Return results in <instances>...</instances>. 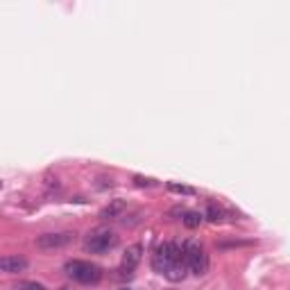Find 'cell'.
Instances as JSON below:
<instances>
[{
    "instance_id": "8",
    "label": "cell",
    "mask_w": 290,
    "mask_h": 290,
    "mask_svg": "<svg viewBox=\"0 0 290 290\" xmlns=\"http://www.w3.org/2000/svg\"><path fill=\"white\" fill-rule=\"evenodd\" d=\"M125 206H127V204L122 202V199H113L107 208H102V213H100V215H102V218H118L122 211H125Z\"/></svg>"
},
{
    "instance_id": "12",
    "label": "cell",
    "mask_w": 290,
    "mask_h": 290,
    "mask_svg": "<svg viewBox=\"0 0 290 290\" xmlns=\"http://www.w3.org/2000/svg\"><path fill=\"white\" fill-rule=\"evenodd\" d=\"M16 290H45V285L36 283V281H18Z\"/></svg>"
},
{
    "instance_id": "1",
    "label": "cell",
    "mask_w": 290,
    "mask_h": 290,
    "mask_svg": "<svg viewBox=\"0 0 290 290\" xmlns=\"http://www.w3.org/2000/svg\"><path fill=\"white\" fill-rule=\"evenodd\" d=\"M152 267L154 272H159L161 276H166L168 281H184L188 274V265H186L184 252H181L179 243L166 240L161 243L152 254Z\"/></svg>"
},
{
    "instance_id": "5",
    "label": "cell",
    "mask_w": 290,
    "mask_h": 290,
    "mask_svg": "<svg viewBox=\"0 0 290 290\" xmlns=\"http://www.w3.org/2000/svg\"><path fill=\"white\" fill-rule=\"evenodd\" d=\"M70 243H75V234L72 231H61V234H41L36 236L34 245L39 249H61V247H68Z\"/></svg>"
},
{
    "instance_id": "6",
    "label": "cell",
    "mask_w": 290,
    "mask_h": 290,
    "mask_svg": "<svg viewBox=\"0 0 290 290\" xmlns=\"http://www.w3.org/2000/svg\"><path fill=\"white\" fill-rule=\"evenodd\" d=\"M27 258L23 256H14V254H0V272L7 274H18V272L27 270Z\"/></svg>"
},
{
    "instance_id": "9",
    "label": "cell",
    "mask_w": 290,
    "mask_h": 290,
    "mask_svg": "<svg viewBox=\"0 0 290 290\" xmlns=\"http://www.w3.org/2000/svg\"><path fill=\"white\" fill-rule=\"evenodd\" d=\"M204 218H206L208 222H222L225 220V208L222 206H218V204H208L206 206V213H204Z\"/></svg>"
},
{
    "instance_id": "10",
    "label": "cell",
    "mask_w": 290,
    "mask_h": 290,
    "mask_svg": "<svg viewBox=\"0 0 290 290\" xmlns=\"http://www.w3.org/2000/svg\"><path fill=\"white\" fill-rule=\"evenodd\" d=\"M202 220H204V215H202V213H197V211H186L184 213V225L188 227V229L199 227V225H202Z\"/></svg>"
},
{
    "instance_id": "4",
    "label": "cell",
    "mask_w": 290,
    "mask_h": 290,
    "mask_svg": "<svg viewBox=\"0 0 290 290\" xmlns=\"http://www.w3.org/2000/svg\"><path fill=\"white\" fill-rule=\"evenodd\" d=\"M118 245V236L116 231H111L109 227H98V229L89 231L84 240V247L89 249L91 254H104L109 249H113Z\"/></svg>"
},
{
    "instance_id": "13",
    "label": "cell",
    "mask_w": 290,
    "mask_h": 290,
    "mask_svg": "<svg viewBox=\"0 0 290 290\" xmlns=\"http://www.w3.org/2000/svg\"><path fill=\"white\" fill-rule=\"evenodd\" d=\"M134 181H136V186H154L157 184V179H148V177H140V175H136Z\"/></svg>"
},
{
    "instance_id": "11",
    "label": "cell",
    "mask_w": 290,
    "mask_h": 290,
    "mask_svg": "<svg viewBox=\"0 0 290 290\" xmlns=\"http://www.w3.org/2000/svg\"><path fill=\"white\" fill-rule=\"evenodd\" d=\"M168 190H172V193H179V195H195L193 186H184V184H177V181H170V184H168Z\"/></svg>"
},
{
    "instance_id": "7",
    "label": "cell",
    "mask_w": 290,
    "mask_h": 290,
    "mask_svg": "<svg viewBox=\"0 0 290 290\" xmlns=\"http://www.w3.org/2000/svg\"><path fill=\"white\" fill-rule=\"evenodd\" d=\"M140 258H143V245L134 243L131 247H127L125 256H122V267L127 270V274H131V270H134V267L140 263Z\"/></svg>"
},
{
    "instance_id": "14",
    "label": "cell",
    "mask_w": 290,
    "mask_h": 290,
    "mask_svg": "<svg viewBox=\"0 0 290 290\" xmlns=\"http://www.w3.org/2000/svg\"><path fill=\"white\" fill-rule=\"evenodd\" d=\"M122 290H129V288H122Z\"/></svg>"
},
{
    "instance_id": "2",
    "label": "cell",
    "mask_w": 290,
    "mask_h": 290,
    "mask_svg": "<svg viewBox=\"0 0 290 290\" xmlns=\"http://www.w3.org/2000/svg\"><path fill=\"white\" fill-rule=\"evenodd\" d=\"M181 252H184L188 272H193V274H197V276L206 274V270H208V256H206V252H204L202 243H197V240H186V243L181 245Z\"/></svg>"
},
{
    "instance_id": "3",
    "label": "cell",
    "mask_w": 290,
    "mask_h": 290,
    "mask_svg": "<svg viewBox=\"0 0 290 290\" xmlns=\"http://www.w3.org/2000/svg\"><path fill=\"white\" fill-rule=\"evenodd\" d=\"M63 270H66V274L70 276L72 281L84 283V285L98 283V281L102 279V270H100L95 263H89V261H68Z\"/></svg>"
}]
</instances>
